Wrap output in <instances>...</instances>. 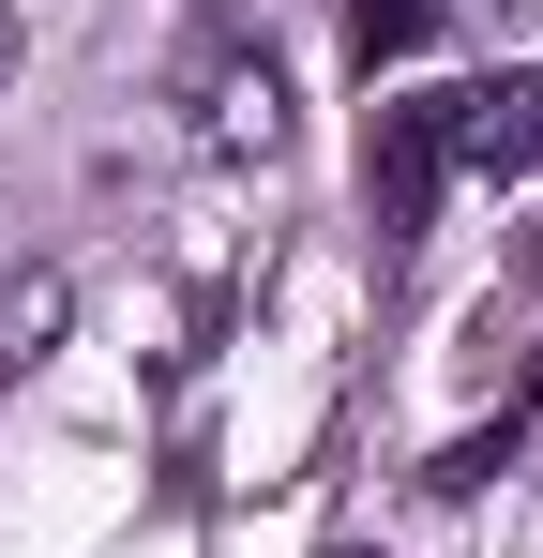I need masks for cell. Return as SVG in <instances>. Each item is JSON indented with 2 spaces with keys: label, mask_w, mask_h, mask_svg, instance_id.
Listing matches in <instances>:
<instances>
[{
  "label": "cell",
  "mask_w": 543,
  "mask_h": 558,
  "mask_svg": "<svg viewBox=\"0 0 543 558\" xmlns=\"http://www.w3.org/2000/svg\"><path fill=\"white\" fill-rule=\"evenodd\" d=\"M362 196H377V257H408V242H423V211H438V106H377Z\"/></svg>",
  "instance_id": "obj_3"
},
{
  "label": "cell",
  "mask_w": 543,
  "mask_h": 558,
  "mask_svg": "<svg viewBox=\"0 0 543 558\" xmlns=\"http://www.w3.org/2000/svg\"><path fill=\"white\" fill-rule=\"evenodd\" d=\"M181 121H196V151H272L287 136V76H272V46H196L181 61Z\"/></svg>",
  "instance_id": "obj_1"
},
{
  "label": "cell",
  "mask_w": 543,
  "mask_h": 558,
  "mask_svg": "<svg viewBox=\"0 0 543 558\" xmlns=\"http://www.w3.org/2000/svg\"><path fill=\"white\" fill-rule=\"evenodd\" d=\"M423 31H438V0H348V46H362V76H377V61H408Z\"/></svg>",
  "instance_id": "obj_5"
},
{
  "label": "cell",
  "mask_w": 543,
  "mask_h": 558,
  "mask_svg": "<svg viewBox=\"0 0 543 558\" xmlns=\"http://www.w3.org/2000/svg\"><path fill=\"white\" fill-rule=\"evenodd\" d=\"M438 15H452V0H438Z\"/></svg>",
  "instance_id": "obj_7"
},
{
  "label": "cell",
  "mask_w": 543,
  "mask_h": 558,
  "mask_svg": "<svg viewBox=\"0 0 543 558\" xmlns=\"http://www.w3.org/2000/svg\"><path fill=\"white\" fill-rule=\"evenodd\" d=\"M15 61H31V31H15V0H0V92H15Z\"/></svg>",
  "instance_id": "obj_6"
},
{
  "label": "cell",
  "mask_w": 543,
  "mask_h": 558,
  "mask_svg": "<svg viewBox=\"0 0 543 558\" xmlns=\"http://www.w3.org/2000/svg\"><path fill=\"white\" fill-rule=\"evenodd\" d=\"M61 317H76V287H61V272H15V287H0V377L46 363V348H61Z\"/></svg>",
  "instance_id": "obj_4"
},
{
  "label": "cell",
  "mask_w": 543,
  "mask_h": 558,
  "mask_svg": "<svg viewBox=\"0 0 543 558\" xmlns=\"http://www.w3.org/2000/svg\"><path fill=\"white\" fill-rule=\"evenodd\" d=\"M438 167L529 182L543 167V76H468V92H438Z\"/></svg>",
  "instance_id": "obj_2"
}]
</instances>
